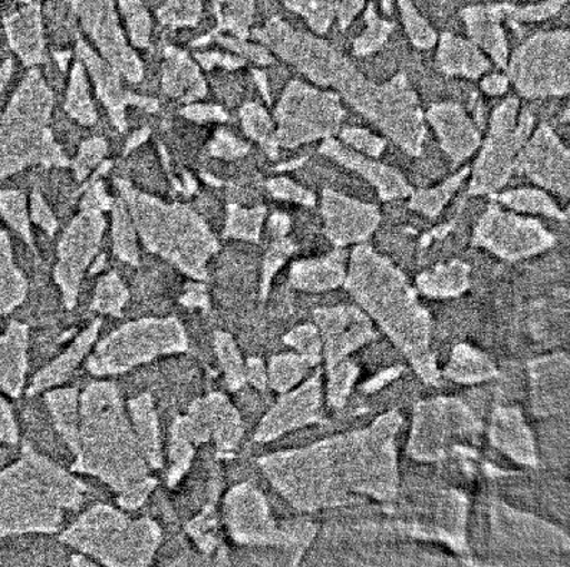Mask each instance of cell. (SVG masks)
<instances>
[{"mask_svg": "<svg viewBox=\"0 0 570 567\" xmlns=\"http://www.w3.org/2000/svg\"><path fill=\"white\" fill-rule=\"evenodd\" d=\"M410 156L423 153L425 117L404 74L376 84L361 74L341 96Z\"/></svg>", "mask_w": 570, "mask_h": 567, "instance_id": "cell-1", "label": "cell"}, {"mask_svg": "<svg viewBox=\"0 0 570 567\" xmlns=\"http://www.w3.org/2000/svg\"><path fill=\"white\" fill-rule=\"evenodd\" d=\"M569 53L570 33L564 29L534 33L509 57L505 77L524 98L568 96Z\"/></svg>", "mask_w": 570, "mask_h": 567, "instance_id": "cell-2", "label": "cell"}, {"mask_svg": "<svg viewBox=\"0 0 570 567\" xmlns=\"http://www.w3.org/2000/svg\"><path fill=\"white\" fill-rule=\"evenodd\" d=\"M518 98L505 99L494 109L488 137L474 163L470 196L498 194L514 173V163L520 150L532 136L534 117L529 111L520 113Z\"/></svg>", "mask_w": 570, "mask_h": 567, "instance_id": "cell-3", "label": "cell"}, {"mask_svg": "<svg viewBox=\"0 0 570 567\" xmlns=\"http://www.w3.org/2000/svg\"><path fill=\"white\" fill-rule=\"evenodd\" d=\"M275 146L295 148L340 131L346 111L338 94L292 81L276 108Z\"/></svg>", "mask_w": 570, "mask_h": 567, "instance_id": "cell-4", "label": "cell"}, {"mask_svg": "<svg viewBox=\"0 0 570 567\" xmlns=\"http://www.w3.org/2000/svg\"><path fill=\"white\" fill-rule=\"evenodd\" d=\"M255 35L272 51L294 65L321 88L335 89L355 68V65L328 41L315 35L296 31L281 19H272Z\"/></svg>", "mask_w": 570, "mask_h": 567, "instance_id": "cell-5", "label": "cell"}, {"mask_svg": "<svg viewBox=\"0 0 570 567\" xmlns=\"http://www.w3.org/2000/svg\"><path fill=\"white\" fill-rule=\"evenodd\" d=\"M48 397L42 390L18 392L7 407L11 412L17 441L39 459L68 472L76 469L78 451L58 430Z\"/></svg>", "mask_w": 570, "mask_h": 567, "instance_id": "cell-6", "label": "cell"}, {"mask_svg": "<svg viewBox=\"0 0 570 567\" xmlns=\"http://www.w3.org/2000/svg\"><path fill=\"white\" fill-rule=\"evenodd\" d=\"M474 245L509 258L534 255L553 245L554 237L534 218L505 212L492 203L480 217Z\"/></svg>", "mask_w": 570, "mask_h": 567, "instance_id": "cell-7", "label": "cell"}, {"mask_svg": "<svg viewBox=\"0 0 570 567\" xmlns=\"http://www.w3.org/2000/svg\"><path fill=\"white\" fill-rule=\"evenodd\" d=\"M569 150L548 124L532 133L514 163V172L523 174L544 190L569 198Z\"/></svg>", "mask_w": 570, "mask_h": 567, "instance_id": "cell-8", "label": "cell"}, {"mask_svg": "<svg viewBox=\"0 0 570 567\" xmlns=\"http://www.w3.org/2000/svg\"><path fill=\"white\" fill-rule=\"evenodd\" d=\"M321 212L325 235L336 245L365 241L381 222V213L374 204L362 203L334 190L322 193Z\"/></svg>", "mask_w": 570, "mask_h": 567, "instance_id": "cell-9", "label": "cell"}, {"mask_svg": "<svg viewBox=\"0 0 570 567\" xmlns=\"http://www.w3.org/2000/svg\"><path fill=\"white\" fill-rule=\"evenodd\" d=\"M49 531H17L0 536V566L71 565L82 550Z\"/></svg>", "mask_w": 570, "mask_h": 567, "instance_id": "cell-10", "label": "cell"}, {"mask_svg": "<svg viewBox=\"0 0 570 567\" xmlns=\"http://www.w3.org/2000/svg\"><path fill=\"white\" fill-rule=\"evenodd\" d=\"M424 117L438 134L441 150L448 154L453 166L468 160L482 144L473 119L459 104H434Z\"/></svg>", "mask_w": 570, "mask_h": 567, "instance_id": "cell-11", "label": "cell"}, {"mask_svg": "<svg viewBox=\"0 0 570 567\" xmlns=\"http://www.w3.org/2000/svg\"><path fill=\"white\" fill-rule=\"evenodd\" d=\"M320 151L348 170L358 173L366 182L373 184L384 202L410 197L414 192L403 174L396 172L395 168L352 150L351 147L332 137L324 139Z\"/></svg>", "mask_w": 570, "mask_h": 567, "instance_id": "cell-12", "label": "cell"}, {"mask_svg": "<svg viewBox=\"0 0 570 567\" xmlns=\"http://www.w3.org/2000/svg\"><path fill=\"white\" fill-rule=\"evenodd\" d=\"M472 42L478 45L483 52L505 69L509 61L508 39H505L502 22L505 19L504 4H483L472 7L461 12Z\"/></svg>", "mask_w": 570, "mask_h": 567, "instance_id": "cell-13", "label": "cell"}, {"mask_svg": "<svg viewBox=\"0 0 570 567\" xmlns=\"http://www.w3.org/2000/svg\"><path fill=\"white\" fill-rule=\"evenodd\" d=\"M438 65L445 76L465 78L482 77L492 68V62L478 45L451 33L440 37Z\"/></svg>", "mask_w": 570, "mask_h": 567, "instance_id": "cell-14", "label": "cell"}, {"mask_svg": "<svg viewBox=\"0 0 570 567\" xmlns=\"http://www.w3.org/2000/svg\"><path fill=\"white\" fill-rule=\"evenodd\" d=\"M492 197L503 206L512 208L513 212L568 221V213L560 211L553 198L547 192L538 190V188H519V190L493 194Z\"/></svg>", "mask_w": 570, "mask_h": 567, "instance_id": "cell-15", "label": "cell"}, {"mask_svg": "<svg viewBox=\"0 0 570 567\" xmlns=\"http://www.w3.org/2000/svg\"><path fill=\"white\" fill-rule=\"evenodd\" d=\"M469 176L470 168L464 167L463 170L453 174L438 187L413 192L410 196L409 207L411 211L421 213V215L431 218L438 217Z\"/></svg>", "mask_w": 570, "mask_h": 567, "instance_id": "cell-16", "label": "cell"}, {"mask_svg": "<svg viewBox=\"0 0 570 567\" xmlns=\"http://www.w3.org/2000/svg\"><path fill=\"white\" fill-rule=\"evenodd\" d=\"M291 11L301 14L318 35L330 31L338 12L341 0H284Z\"/></svg>", "mask_w": 570, "mask_h": 567, "instance_id": "cell-17", "label": "cell"}, {"mask_svg": "<svg viewBox=\"0 0 570 567\" xmlns=\"http://www.w3.org/2000/svg\"><path fill=\"white\" fill-rule=\"evenodd\" d=\"M365 23L364 32L354 42V52L360 57L380 51L389 41L390 35L394 32L395 28L393 22L379 17L374 3H370L368 9H366Z\"/></svg>", "mask_w": 570, "mask_h": 567, "instance_id": "cell-18", "label": "cell"}, {"mask_svg": "<svg viewBox=\"0 0 570 567\" xmlns=\"http://www.w3.org/2000/svg\"><path fill=\"white\" fill-rule=\"evenodd\" d=\"M294 275L305 286L334 285L342 277L341 253H334L322 262L302 263L295 268Z\"/></svg>", "mask_w": 570, "mask_h": 567, "instance_id": "cell-19", "label": "cell"}, {"mask_svg": "<svg viewBox=\"0 0 570 567\" xmlns=\"http://www.w3.org/2000/svg\"><path fill=\"white\" fill-rule=\"evenodd\" d=\"M400 9L406 35H409L414 47L420 49L433 48L439 41L438 33H435L434 29L430 27V23L421 17L417 9L414 8L413 2H411V0H400Z\"/></svg>", "mask_w": 570, "mask_h": 567, "instance_id": "cell-20", "label": "cell"}, {"mask_svg": "<svg viewBox=\"0 0 570 567\" xmlns=\"http://www.w3.org/2000/svg\"><path fill=\"white\" fill-rule=\"evenodd\" d=\"M243 121L250 137L264 144L269 153L275 154V127L274 121L267 116L264 108L249 104L243 109Z\"/></svg>", "mask_w": 570, "mask_h": 567, "instance_id": "cell-21", "label": "cell"}, {"mask_svg": "<svg viewBox=\"0 0 570 567\" xmlns=\"http://www.w3.org/2000/svg\"><path fill=\"white\" fill-rule=\"evenodd\" d=\"M567 3L568 0H544L542 3L529 4V7L505 4V19L513 25L544 21L562 11Z\"/></svg>", "mask_w": 570, "mask_h": 567, "instance_id": "cell-22", "label": "cell"}, {"mask_svg": "<svg viewBox=\"0 0 570 567\" xmlns=\"http://www.w3.org/2000/svg\"><path fill=\"white\" fill-rule=\"evenodd\" d=\"M341 139L352 150L368 157H380L385 150V139L364 128H345L341 131Z\"/></svg>", "mask_w": 570, "mask_h": 567, "instance_id": "cell-23", "label": "cell"}, {"mask_svg": "<svg viewBox=\"0 0 570 567\" xmlns=\"http://www.w3.org/2000/svg\"><path fill=\"white\" fill-rule=\"evenodd\" d=\"M269 188L272 194L277 198L304 204V206H315V194L306 190V188L299 186V184L289 180V178H275V180L269 183Z\"/></svg>", "mask_w": 570, "mask_h": 567, "instance_id": "cell-24", "label": "cell"}, {"mask_svg": "<svg viewBox=\"0 0 570 567\" xmlns=\"http://www.w3.org/2000/svg\"><path fill=\"white\" fill-rule=\"evenodd\" d=\"M255 0H229L230 22L236 32L246 37L252 22Z\"/></svg>", "mask_w": 570, "mask_h": 567, "instance_id": "cell-25", "label": "cell"}, {"mask_svg": "<svg viewBox=\"0 0 570 567\" xmlns=\"http://www.w3.org/2000/svg\"><path fill=\"white\" fill-rule=\"evenodd\" d=\"M24 447L19 441L0 440V476L21 465Z\"/></svg>", "mask_w": 570, "mask_h": 567, "instance_id": "cell-26", "label": "cell"}, {"mask_svg": "<svg viewBox=\"0 0 570 567\" xmlns=\"http://www.w3.org/2000/svg\"><path fill=\"white\" fill-rule=\"evenodd\" d=\"M364 4L365 0H341L338 12H336L341 29L350 27L356 14L364 8Z\"/></svg>", "mask_w": 570, "mask_h": 567, "instance_id": "cell-27", "label": "cell"}, {"mask_svg": "<svg viewBox=\"0 0 570 567\" xmlns=\"http://www.w3.org/2000/svg\"><path fill=\"white\" fill-rule=\"evenodd\" d=\"M509 84L508 77L502 76V74H493V76L483 79L482 89L488 96L499 97L508 91Z\"/></svg>", "mask_w": 570, "mask_h": 567, "instance_id": "cell-28", "label": "cell"}, {"mask_svg": "<svg viewBox=\"0 0 570 567\" xmlns=\"http://www.w3.org/2000/svg\"><path fill=\"white\" fill-rule=\"evenodd\" d=\"M3 77H4V72H3V69H2V71H0V84H2Z\"/></svg>", "mask_w": 570, "mask_h": 567, "instance_id": "cell-29", "label": "cell"}]
</instances>
